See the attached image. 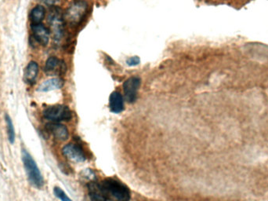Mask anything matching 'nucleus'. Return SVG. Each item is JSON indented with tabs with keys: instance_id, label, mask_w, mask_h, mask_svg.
Wrapping results in <instances>:
<instances>
[{
	"instance_id": "6ab92c4d",
	"label": "nucleus",
	"mask_w": 268,
	"mask_h": 201,
	"mask_svg": "<svg viewBox=\"0 0 268 201\" xmlns=\"http://www.w3.org/2000/svg\"><path fill=\"white\" fill-rule=\"evenodd\" d=\"M43 1L48 5H54L58 2L59 0H43Z\"/></svg>"
},
{
	"instance_id": "f03ea898",
	"label": "nucleus",
	"mask_w": 268,
	"mask_h": 201,
	"mask_svg": "<svg viewBox=\"0 0 268 201\" xmlns=\"http://www.w3.org/2000/svg\"><path fill=\"white\" fill-rule=\"evenodd\" d=\"M22 161L30 183L36 188H42L44 186V179L34 159L25 150H22Z\"/></svg>"
},
{
	"instance_id": "0eeeda50",
	"label": "nucleus",
	"mask_w": 268,
	"mask_h": 201,
	"mask_svg": "<svg viewBox=\"0 0 268 201\" xmlns=\"http://www.w3.org/2000/svg\"><path fill=\"white\" fill-rule=\"evenodd\" d=\"M88 192L92 201H109V194L105 191L102 185L95 182L88 184Z\"/></svg>"
},
{
	"instance_id": "9d476101",
	"label": "nucleus",
	"mask_w": 268,
	"mask_h": 201,
	"mask_svg": "<svg viewBox=\"0 0 268 201\" xmlns=\"http://www.w3.org/2000/svg\"><path fill=\"white\" fill-rule=\"evenodd\" d=\"M31 30L35 40L38 43L44 46L48 44L50 39V31L46 27L42 24H31Z\"/></svg>"
},
{
	"instance_id": "423d86ee",
	"label": "nucleus",
	"mask_w": 268,
	"mask_h": 201,
	"mask_svg": "<svg viewBox=\"0 0 268 201\" xmlns=\"http://www.w3.org/2000/svg\"><path fill=\"white\" fill-rule=\"evenodd\" d=\"M64 154L69 161L76 163L84 162L86 156L83 153V149L76 144H68L63 148Z\"/></svg>"
},
{
	"instance_id": "2eb2a0df",
	"label": "nucleus",
	"mask_w": 268,
	"mask_h": 201,
	"mask_svg": "<svg viewBox=\"0 0 268 201\" xmlns=\"http://www.w3.org/2000/svg\"><path fill=\"white\" fill-rule=\"evenodd\" d=\"M44 7L42 6H36L31 10L30 13V19L32 24H41L42 20L44 18Z\"/></svg>"
},
{
	"instance_id": "9b49d317",
	"label": "nucleus",
	"mask_w": 268,
	"mask_h": 201,
	"mask_svg": "<svg viewBox=\"0 0 268 201\" xmlns=\"http://www.w3.org/2000/svg\"><path fill=\"white\" fill-rule=\"evenodd\" d=\"M109 108L112 113H120L124 109V102L122 94L118 91H115L111 94L109 98Z\"/></svg>"
},
{
	"instance_id": "f3484780",
	"label": "nucleus",
	"mask_w": 268,
	"mask_h": 201,
	"mask_svg": "<svg viewBox=\"0 0 268 201\" xmlns=\"http://www.w3.org/2000/svg\"><path fill=\"white\" fill-rule=\"evenodd\" d=\"M53 193H54V195L61 201H72L64 192V190H61L60 187H55L53 190Z\"/></svg>"
},
{
	"instance_id": "39448f33",
	"label": "nucleus",
	"mask_w": 268,
	"mask_h": 201,
	"mask_svg": "<svg viewBox=\"0 0 268 201\" xmlns=\"http://www.w3.org/2000/svg\"><path fill=\"white\" fill-rule=\"evenodd\" d=\"M140 85V79L136 76L130 78L123 84L124 94L127 102L133 103L137 97L138 90Z\"/></svg>"
},
{
	"instance_id": "7ed1b4c3",
	"label": "nucleus",
	"mask_w": 268,
	"mask_h": 201,
	"mask_svg": "<svg viewBox=\"0 0 268 201\" xmlns=\"http://www.w3.org/2000/svg\"><path fill=\"white\" fill-rule=\"evenodd\" d=\"M43 116L47 120L53 122L58 123L60 121H68L72 118L70 109L64 105H53L46 108L43 111Z\"/></svg>"
},
{
	"instance_id": "f8f14e48",
	"label": "nucleus",
	"mask_w": 268,
	"mask_h": 201,
	"mask_svg": "<svg viewBox=\"0 0 268 201\" xmlns=\"http://www.w3.org/2000/svg\"><path fill=\"white\" fill-rule=\"evenodd\" d=\"M38 72H39V65L35 61H31L24 69V81L28 84H33L36 80Z\"/></svg>"
},
{
	"instance_id": "20e7f679",
	"label": "nucleus",
	"mask_w": 268,
	"mask_h": 201,
	"mask_svg": "<svg viewBox=\"0 0 268 201\" xmlns=\"http://www.w3.org/2000/svg\"><path fill=\"white\" fill-rule=\"evenodd\" d=\"M87 4L83 1H78L74 2L68 9L66 13V19L71 24H77L84 17L87 12Z\"/></svg>"
},
{
	"instance_id": "f257e3e1",
	"label": "nucleus",
	"mask_w": 268,
	"mask_h": 201,
	"mask_svg": "<svg viewBox=\"0 0 268 201\" xmlns=\"http://www.w3.org/2000/svg\"><path fill=\"white\" fill-rule=\"evenodd\" d=\"M102 187L105 191L108 193L112 198H115L118 201H130L131 199V190L125 184L116 179H105L101 183Z\"/></svg>"
},
{
	"instance_id": "a211bd4d",
	"label": "nucleus",
	"mask_w": 268,
	"mask_h": 201,
	"mask_svg": "<svg viewBox=\"0 0 268 201\" xmlns=\"http://www.w3.org/2000/svg\"><path fill=\"white\" fill-rule=\"evenodd\" d=\"M140 58L138 57H130L128 60H127V65H131V66H135V65H137L139 63H140Z\"/></svg>"
},
{
	"instance_id": "ddd939ff",
	"label": "nucleus",
	"mask_w": 268,
	"mask_h": 201,
	"mask_svg": "<svg viewBox=\"0 0 268 201\" xmlns=\"http://www.w3.org/2000/svg\"><path fill=\"white\" fill-rule=\"evenodd\" d=\"M62 86V79H59V78H53V79H48V80L41 83L37 89V91H40V92H48V91L61 88Z\"/></svg>"
},
{
	"instance_id": "dca6fc26",
	"label": "nucleus",
	"mask_w": 268,
	"mask_h": 201,
	"mask_svg": "<svg viewBox=\"0 0 268 201\" xmlns=\"http://www.w3.org/2000/svg\"><path fill=\"white\" fill-rule=\"evenodd\" d=\"M5 120H6V128H7L8 139H9V142L11 144H13L15 141V131L13 121L8 114L5 116Z\"/></svg>"
},
{
	"instance_id": "6e6552de",
	"label": "nucleus",
	"mask_w": 268,
	"mask_h": 201,
	"mask_svg": "<svg viewBox=\"0 0 268 201\" xmlns=\"http://www.w3.org/2000/svg\"><path fill=\"white\" fill-rule=\"evenodd\" d=\"M49 21L54 38L57 39H61L63 32V18L60 12L57 9L52 11L49 16Z\"/></svg>"
},
{
	"instance_id": "1a4fd4ad",
	"label": "nucleus",
	"mask_w": 268,
	"mask_h": 201,
	"mask_svg": "<svg viewBox=\"0 0 268 201\" xmlns=\"http://www.w3.org/2000/svg\"><path fill=\"white\" fill-rule=\"evenodd\" d=\"M46 130L50 132L55 139L60 141H65L68 139L69 133L68 128L63 124L58 123H51L46 125Z\"/></svg>"
},
{
	"instance_id": "4468645a",
	"label": "nucleus",
	"mask_w": 268,
	"mask_h": 201,
	"mask_svg": "<svg viewBox=\"0 0 268 201\" xmlns=\"http://www.w3.org/2000/svg\"><path fill=\"white\" fill-rule=\"evenodd\" d=\"M62 63L56 57H51L46 61L45 71L48 74H55L62 71Z\"/></svg>"
}]
</instances>
